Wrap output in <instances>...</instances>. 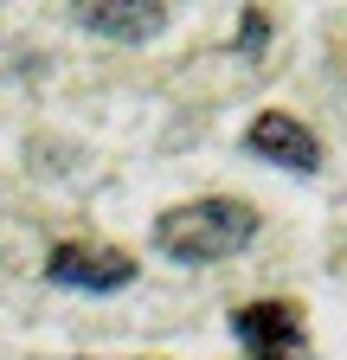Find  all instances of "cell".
<instances>
[{"label": "cell", "instance_id": "cell-1", "mask_svg": "<svg viewBox=\"0 0 347 360\" xmlns=\"http://www.w3.org/2000/svg\"><path fill=\"white\" fill-rule=\"evenodd\" d=\"M251 238H257V212L244 200H225V193L187 200V206L155 219V251L174 264H219V257L244 251Z\"/></svg>", "mask_w": 347, "mask_h": 360}, {"label": "cell", "instance_id": "cell-2", "mask_svg": "<svg viewBox=\"0 0 347 360\" xmlns=\"http://www.w3.org/2000/svg\"><path fill=\"white\" fill-rule=\"evenodd\" d=\"M46 277L58 290H91V296H110L122 283H136V264H129L122 251L110 245H58L52 264H46Z\"/></svg>", "mask_w": 347, "mask_h": 360}, {"label": "cell", "instance_id": "cell-3", "mask_svg": "<svg viewBox=\"0 0 347 360\" xmlns=\"http://www.w3.org/2000/svg\"><path fill=\"white\" fill-rule=\"evenodd\" d=\"M244 148H251L257 161H277V167H296V174H315V167H322V142H315V129H309V122H296L289 110H264V116L251 122Z\"/></svg>", "mask_w": 347, "mask_h": 360}, {"label": "cell", "instance_id": "cell-4", "mask_svg": "<svg viewBox=\"0 0 347 360\" xmlns=\"http://www.w3.org/2000/svg\"><path fill=\"white\" fill-rule=\"evenodd\" d=\"M77 26L97 32V39H116V45H142L167 26V7L161 0H77Z\"/></svg>", "mask_w": 347, "mask_h": 360}, {"label": "cell", "instance_id": "cell-5", "mask_svg": "<svg viewBox=\"0 0 347 360\" xmlns=\"http://www.w3.org/2000/svg\"><path fill=\"white\" fill-rule=\"evenodd\" d=\"M232 335L244 347H257V354H289L302 328H296V309H283V302H251V309L232 315Z\"/></svg>", "mask_w": 347, "mask_h": 360}, {"label": "cell", "instance_id": "cell-6", "mask_svg": "<svg viewBox=\"0 0 347 360\" xmlns=\"http://www.w3.org/2000/svg\"><path fill=\"white\" fill-rule=\"evenodd\" d=\"M257 360H296V354H257Z\"/></svg>", "mask_w": 347, "mask_h": 360}]
</instances>
